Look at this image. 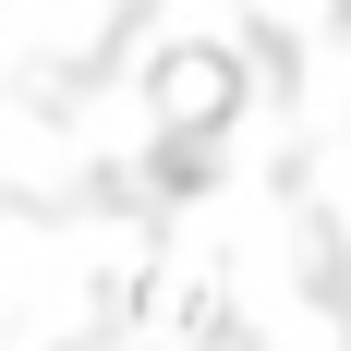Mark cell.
Here are the masks:
<instances>
[{"label":"cell","instance_id":"obj_1","mask_svg":"<svg viewBox=\"0 0 351 351\" xmlns=\"http://www.w3.org/2000/svg\"><path fill=\"white\" fill-rule=\"evenodd\" d=\"M230 97H243V73L218 61V49H170V61H158V121H170V134H206Z\"/></svg>","mask_w":351,"mask_h":351}]
</instances>
